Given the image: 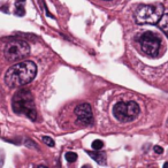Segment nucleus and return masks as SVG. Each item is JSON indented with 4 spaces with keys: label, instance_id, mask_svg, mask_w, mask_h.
I'll return each mask as SVG.
<instances>
[{
    "label": "nucleus",
    "instance_id": "f257e3e1",
    "mask_svg": "<svg viewBox=\"0 0 168 168\" xmlns=\"http://www.w3.org/2000/svg\"><path fill=\"white\" fill-rule=\"evenodd\" d=\"M37 66L32 61H21L9 68L5 74V82L10 88H18L30 83L35 78Z\"/></svg>",
    "mask_w": 168,
    "mask_h": 168
},
{
    "label": "nucleus",
    "instance_id": "f03ea898",
    "mask_svg": "<svg viewBox=\"0 0 168 168\" xmlns=\"http://www.w3.org/2000/svg\"><path fill=\"white\" fill-rule=\"evenodd\" d=\"M12 107L16 114L26 115L32 121L37 119V111L34 102V97L31 94L30 90L28 89H21L14 94Z\"/></svg>",
    "mask_w": 168,
    "mask_h": 168
},
{
    "label": "nucleus",
    "instance_id": "7ed1b4c3",
    "mask_svg": "<svg viewBox=\"0 0 168 168\" xmlns=\"http://www.w3.org/2000/svg\"><path fill=\"white\" fill-rule=\"evenodd\" d=\"M164 15V6L160 2L139 5L135 10V20L139 24H155Z\"/></svg>",
    "mask_w": 168,
    "mask_h": 168
},
{
    "label": "nucleus",
    "instance_id": "20e7f679",
    "mask_svg": "<svg viewBox=\"0 0 168 168\" xmlns=\"http://www.w3.org/2000/svg\"><path fill=\"white\" fill-rule=\"evenodd\" d=\"M30 53V46L26 40L18 39V38H13L5 46V58L7 61L16 62L20 60H23L29 55Z\"/></svg>",
    "mask_w": 168,
    "mask_h": 168
},
{
    "label": "nucleus",
    "instance_id": "39448f33",
    "mask_svg": "<svg viewBox=\"0 0 168 168\" xmlns=\"http://www.w3.org/2000/svg\"><path fill=\"white\" fill-rule=\"evenodd\" d=\"M139 114V106L135 102H120L113 107V115L120 122H130Z\"/></svg>",
    "mask_w": 168,
    "mask_h": 168
},
{
    "label": "nucleus",
    "instance_id": "423d86ee",
    "mask_svg": "<svg viewBox=\"0 0 168 168\" xmlns=\"http://www.w3.org/2000/svg\"><path fill=\"white\" fill-rule=\"evenodd\" d=\"M139 44H141L142 51L150 57H157L159 54L160 50V38L158 35H155L152 31H146L139 38Z\"/></svg>",
    "mask_w": 168,
    "mask_h": 168
},
{
    "label": "nucleus",
    "instance_id": "0eeeda50",
    "mask_svg": "<svg viewBox=\"0 0 168 168\" xmlns=\"http://www.w3.org/2000/svg\"><path fill=\"white\" fill-rule=\"evenodd\" d=\"M75 115L77 116V120L84 126H90L93 122V115L91 106L86 102L78 104L75 107Z\"/></svg>",
    "mask_w": 168,
    "mask_h": 168
},
{
    "label": "nucleus",
    "instance_id": "6e6552de",
    "mask_svg": "<svg viewBox=\"0 0 168 168\" xmlns=\"http://www.w3.org/2000/svg\"><path fill=\"white\" fill-rule=\"evenodd\" d=\"M86 153H88L92 159H94V161H97L98 164H100V165L106 164V155H105V153L100 152L99 150L86 151Z\"/></svg>",
    "mask_w": 168,
    "mask_h": 168
},
{
    "label": "nucleus",
    "instance_id": "1a4fd4ad",
    "mask_svg": "<svg viewBox=\"0 0 168 168\" xmlns=\"http://www.w3.org/2000/svg\"><path fill=\"white\" fill-rule=\"evenodd\" d=\"M158 26L161 30L164 31V34L168 37V14H164L162 18H160V21L158 22Z\"/></svg>",
    "mask_w": 168,
    "mask_h": 168
},
{
    "label": "nucleus",
    "instance_id": "9d476101",
    "mask_svg": "<svg viewBox=\"0 0 168 168\" xmlns=\"http://www.w3.org/2000/svg\"><path fill=\"white\" fill-rule=\"evenodd\" d=\"M24 1L26 0H18L16 1V9H15V14L18 16H23L26 14L24 10Z\"/></svg>",
    "mask_w": 168,
    "mask_h": 168
},
{
    "label": "nucleus",
    "instance_id": "9b49d317",
    "mask_svg": "<svg viewBox=\"0 0 168 168\" xmlns=\"http://www.w3.org/2000/svg\"><path fill=\"white\" fill-rule=\"evenodd\" d=\"M65 158H66V160L68 162H75L76 160H77V154H76L75 152H67Z\"/></svg>",
    "mask_w": 168,
    "mask_h": 168
},
{
    "label": "nucleus",
    "instance_id": "f8f14e48",
    "mask_svg": "<svg viewBox=\"0 0 168 168\" xmlns=\"http://www.w3.org/2000/svg\"><path fill=\"white\" fill-rule=\"evenodd\" d=\"M102 146H104V143H102V141H99V139L93 141V143H92L93 150H100V149H102Z\"/></svg>",
    "mask_w": 168,
    "mask_h": 168
},
{
    "label": "nucleus",
    "instance_id": "ddd939ff",
    "mask_svg": "<svg viewBox=\"0 0 168 168\" xmlns=\"http://www.w3.org/2000/svg\"><path fill=\"white\" fill-rule=\"evenodd\" d=\"M43 141H44L45 144H47L49 146H54V141L51 137H47V136H44L43 137Z\"/></svg>",
    "mask_w": 168,
    "mask_h": 168
},
{
    "label": "nucleus",
    "instance_id": "4468645a",
    "mask_svg": "<svg viewBox=\"0 0 168 168\" xmlns=\"http://www.w3.org/2000/svg\"><path fill=\"white\" fill-rule=\"evenodd\" d=\"M154 152L158 153V154H161V153L164 152V149H162L161 146H154Z\"/></svg>",
    "mask_w": 168,
    "mask_h": 168
},
{
    "label": "nucleus",
    "instance_id": "2eb2a0df",
    "mask_svg": "<svg viewBox=\"0 0 168 168\" xmlns=\"http://www.w3.org/2000/svg\"><path fill=\"white\" fill-rule=\"evenodd\" d=\"M164 167H165V168H167V167H168V162H166V164L164 165Z\"/></svg>",
    "mask_w": 168,
    "mask_h": 168
},
{
    "label": "nucleus",
    "instance_id": "dca6fc26",
    "mask_svg": "<svg viewBox=\"0 0 168 168\" xmlns=\"http://www.w3.org/2000/svg\"><path fill=\"white\" fill-rule=\"evenodd\" d=\"M108 1H110V0H108Z\"/></svg>",
    "mask_w": 168,
    "mask_h": 168
}]
</instances>
